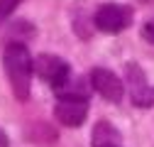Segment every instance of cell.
Returning <instances> with one entry per match:
<instances>
[{"instance_id": "1", "label": "cell", "mask_w": 154, "mask_h": 147, "mask_svg": "<svg viewBox=\"0 0 154 147\" xmlns=\"http://www.w3.org/2000/svg\"><path fill=\"white\" fill-rule=\"evenodd\" d=\"M3 66H5V76L10 81L12 96L25 103L29 98V86H32V74H34V59L27 52L25 44H8L3 52Z\"/></svg>"}, {"instance_id": "2", "label": "cell", "mask_w": 154, "mask_h": 147, "mask_svg": "<svg viewBox=\"0 0 154 147\" xmlns=\"http://www.w3.org/2000/svg\"><path fill=\"white\" fill-rule=\"evenodd\" d=\"M54 115L66 127H79V125H83V120L88 115V98L83 93H66V91H59L56 105H54Z\"/></svg>"}, {"instance_id": "3", "label": "cell", "mask_w": 154, "mask_h": 147, "mask_svg": "<svg viewBox=\"0 0 154 147\" xmlns=\"http://www.w3.org/2000/svg\"><path fill=\"white\" fill-rule=\"evenodd\" d=\"M93 22L100 32L108 34H118L122 30H127L132 25V8L130 5H120V3H105L95 10Z\"/></svg>"}, {"instance_id": "4", "label": "cell", "mask_w": 154, "mask_h": 147, "mask_svg": "<svg viewBox=\"0 0 154 147\" xmlns=\"http://www.w3.org/2000/svg\"><path fill=\"white\" fill-rule=\"evenodd\" d=\"M34 74L54 88H64L71 81L69 64L61 57H56V54H39V57H34Z\"/></svg>"}, {"instance_id": "5", "label": "cell", "mask_w": 154, "mask_h": 147, "mask_svg": "<svg viewBox=\"0 0 154 147\" xmlns=\"http://www.w3.org/2000/svg\"><path fill=\"white\" fill-rule=\"evenodd\" d=\"M88 81H91V86H93V91L95 93H100L105 101H110V103H120L122 101V96H125V86H122V81L115 76L112 71H108V69H93L91 74H88Z\"/></svg>"}, {"instance_id": "6", "label": "cell", "mask_w": 154, "mask_h": 147, "mask_svg": "<svg viewBox=\"0 0 154 147\" xmlns=\"http://www.w3.org/2000/svg\"><path fill=\"white\" fill-rule=\"evenodd\" d=\"M130 74V88H132V103L137 108H154V86L144 83V76L137 64H127Z\"/></svg>"}, {"instance_id": "7", "label": "cell", "mask_w": 154, "mask_h": 147, "mask_svg": "<svg viewBox=\"0 0 154 147\" xmlns=\"http://www.w3.org/2000/svg\"><path fill=\"white\" fill-rule=\"evenodd\" d=\"M120 140L118 130L108 123H98L93 127V147H118L115 142Z\"/></svg>"}, {"instance_id": "8", "label": "cell", "mask_w": 154, "mask_h": 147, "mask_svg": "<svg viewBox=\"0 0 154 147\" xmlns=\"http://www.w3.org/2000/svg\"><path fill=\"white\" fill-rule=\"evenodd\" d=\"M20 3H22V0H0V22H5Z\"/></svg>"}, {"instance_id": "9", "label": "cell", "mask_w": 154, "mask_h": 147, "mask_svg": "<svg viewBox=\"0 0 154 147\" xmlns=\"http://www.w3.org/2000/svg\"><path fill=\"white\" fill-rule=\"evenodd\" d=\"M142 34H144V39H147V42H152V44H154V20H152V22H147V25L142 27Z\"/></svg>"}]
</instances>
